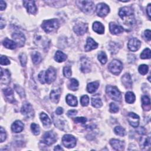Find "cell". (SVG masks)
<instances>
[{
  "instance_id": "cell-3",
  "label": "cell",
  "mask_w": 151,
  "mask_h": 151,
  "mask_svg": "<svg viewBox=\"0 0 151 151\" xmlns=\"http://www.w3.org/2000/svg\"><path fill=\"white\" fill-rule=\"evenodd\" d=\"M76 3L79 8L84 13L90 14L94 12L95 9L94 4L91 1H77Z\"/></svg>"
},
{
  "instance_id": "cell-26",
  "label": "cell",
  "mask_w": 151,
  "mask_h": 151,
  "mask_svg": "<svg viewBox=\"0 0 151 151\" xmlns=\"http://www.w3.org/2000/svg\"><path fill=\"white\" fill-rule=\"evenodd\" d=\"M93 29L96 32L101 34L104 32V25L100 22L96 21L93 24Z\"/></svg>"
},
{
  "instance_id": "cell-36",
  "label": "cell",
  "mask_w": 151,
  "mask_h": 151,
  "mask_svg": "<svg viewBox=\"0 0 151 151\" xmlns=\"http://www.w3.org/2000/svg\"><path fill=\"white\" fill-rule=\"evenodd\" d=\"M42 58L41 54L38 52H34L32 54V60L35 64H38L41 61Z\"/></svg>"
},
{
  "instance_id": "cell-47",
  "label": "cell",
  "mask_w": 151,
  "mask_h": 151,
  "mask_svg": "<svg viewBox=\"0 0 151 151\" xmlns=\"http://www.w3.org/2000/svg\"><path fill=\"white\" fill-rule=\"evenodd\" d=\"M6 138V134L5 130L1 127L0 131V141L1 142H3Z\"/></svg>"
},
{
  "instance_id": "cell-5",
  "label": "cell",
  "mask_w": 151,
  "mask_h": 151,
  "mask_svg": "<svg viewBox=\"0 0 151 151\" xmlns=\"http://www.w3.org/2000/svg\"><path fill=\"white\" fill-rule=\"evenodd\" d=\"M123 69V64L119 60H113L109 65V71L114 75H118Z\"/></svg>"
},
{
  "instance_id": "cell-10",
  "label": "cell",
  "mask_w": 151,
  "mask_h": 151,
  "mask_svg": "<svg viewBox=\"0 0 151 151\" xmlns=\"http://www.w3.org/2000/svg\"><path fill=\"white\" fill-rule=\"evenodd\" d=\"M88 29V25L87 24L83 22H78L77 23L73 28L74 31L78 35H83L84 34Z\"/></svg>"
},
{
  "instance_id": "cell-19",
  "label": "cell",
  "mask_w": 151,
  "mask_h": 151,
  "mask_svg": "<svg viewBox=\"0 0 151 151\" xmlns=\"http://www.w3.org/2000/svg\"><path fill=\"white\" fill-rule=\"evenodd\" d=\"M110 143L113 148L116 150H123L124 149V143L122 141L112 139L110 140Z\"/></svg>"
},
{
  "instance_id": "cell-30",
  "label": "cell",
  "mask_w": 151,
  "mask_h": 151,
  "mask_svg": "<svg viewBox=\"0 0 151 151\" xmlns=\"http://www.w3.org/2000/svg\"><path fill=\"white\" fill-rule=\"evenodd\" d=\"M40 119L44 126L49 127L51 125V120H50L49 117L47 116V114H46L45 113H41L40 114Z\"/></svg>"
},
{
  "instance_id": "cell-57",
  "label": "cell",
  "mask_w": 151,
  "mask_h": 151,
  "mask_svg": "<svg viewBox=\"0 0 151 151\" xmlns=\"http://www.w3.org/2000/svg\"><path fill=\"white\" fill-rule=\"evenodd\" d=\"M55 113H56V114H58V115L61 114L63 113V108H61V107H58V108L56 109V110H55Z\"/></svg>"
},
{
  "instance_id": "cell-56",
  "label": "cell",
  "mask_w": 151,
  "mask_h": 151,
  "mask_svg": "<svg viewBox=\"0 0 151 151\" xmlns=\"http://www.w3.org/2000/svg\"><path fill=\"white\" fill-rule=\"evenodd\" d=\"M6 2L2 0L0 1V8H1V10L3 11L4 9H5V8H6Z\"/></svg>"
},
{
  "instance_id": "cell-50",
  "label": "cell",
  "mask_w": 151,
  "mask_h": 151,
  "mask_svg": "<svg viewBox=\"0 0 151 151\" xmlns=\"http://www.w3.org/2000/svg\"><path fill=\"white\" fill-rule=\"evenodd\" d=\"M87 119L86 117H76L74 119V122L77 123H82V124H84L86 122H87Z\"/></svg>"
},
{
  "instance_id": "cell-37",
  "label": "cell",
  "mask_w": 151,
  "mask_h": 151,
  "mask_svg": "<svg viewBox=\"0 0 151 151\" xmlns=\"http://www.w3.org/2000/svg\"><path fill=\"white\" fill-rule=\"evenodd\" d=\"M98 60H99V61L103 64H104L106 63L107 61V58L106 56V54L103 51H100L99 54H98Z\"/></svg>"
},
{
  "instance_id": "cell-20",
  "label": "cell",
  "mask_w": 151,
  "mask_h": 151,
  "mask_svg": "<svg viewBox=\"0 0 151 151\" xmlns=\"http://www.w3.org/2000/svg\"><path fill=\"white\" fill-rule=\"evenodd\" d=\"M109 29L110 31L113 34H119L123 31V28L120 25L113 22L109 24Z\"/></svg>"
},
{
  "instance_id": "cell-17",
  "label": "cell",
  "mask_w": 151,
  "mask_h": 151,
  "mask_svg": "<svg viewBox=\"0 0 151 151\" xmlns=\"http://www.w3.org/2000/svg\"><path fill=\"white\" fill-rule=\"evenodd\" d=\"M81 70L84 73H88L91 70V63L89 60L86 57L81 58Z\"/></svg>"
},
{
  "instance_id": "cell-32",
  "label": "cell",
  "mask_w": 151,
  "mask_h": 151,
  "mask_svg": "<svg viewBox=\"0 0 151 151\" xmlns=\"http://www.w3.org/2000/svg\"><path fill=\"white\" fill-rule=\"evenodd\" d=\"M54 59L58 63L63 62L67 59V55L63 52L60 51H57L55 54Z\"/></svg>"
},
{
  "instance_id": "cell-7",
  "label": "cell",
  "mask_w": 151,
  "mask_h": 151,
  "mask_svg": "<svg viewBox=\"0 0 151 151\" xmlns=\"http://www.w3.org/2000/svg\"><path fill=\"white\" fill-rule=\"evenodd\" d=\"M55 134L52 132H47L43 135L42 142L47 145H51L56 141Z\"/></svg>"
},
{
  "instance_id": "cell-11",
  "label": "cell",
  "mask_w": 151,
  "mask_h": 151,
  "mask_svg": "<svg viewBox=\"0 0 151 151\" xmlns=\"http://www.w3.org/2000/svg\"><path fill=\"white\" fill-rule=\"evenodd\" d=\"M21 113L27 117H31L34 116V110L32 106L29 103L25 102L21 107Z\"/></svg>"
},
{
  "instance_id": "cell-33",
  "label": "cell",
  "mask_w": 151,
  "mask_h": 151,
  "mask_svg": "<svg viewBox=\"0 0 151 151\" xmlns=\"http://www.w3.org/2000/svg\"><path fill=\"white\" fill-rule=\"evenodd\" d=\"M68 86L70 90H71L73 91L77 90L78 87V82L76 79L71 78L69 81Z\"/></svg>"
},
{
  "instance_id": "cell-13",
  "label": "cell",
  "mask_w": 151,
  "mask_h": 151,
  "mask_svg": "<svg viewBox=\"0 0 151 151\" xmlns=\"http://www.w3.org/2000/svg\"><path fill=\"white\" fill-rule=\"evenodd\" d=\"M12 37L14 41L17 43V45H19V47L24 45L25 41V38L24 34H22L21 32H15L13 33Z\"/></svg>"
},
{
  "instance_id": "cell-31",
  "label": "cell",
  "mask_w": 151,
  "mask_h": 151,
  "mask_svg": "<svg viewBox=\"0 0 151 151\" xmlns=\"http://www.w3.org/2000/svg\"><path fill=\"white\" fill-rule=\"evenodd\" d=\"M99 86V83L98 81H94V82L90 83L88 84L87 86V91L90 93H93L97 90Z\"/></svg>"
},
{
  "instance_id": "cell-15",
  "label": "cell",
  "mask_w": 151,
  "mask_h": 151,
  "mask_svg": "<svg viewBox=\"0 0 151 151\" xmlns=\"http://www.w3.org/2000/svg\"><path fill=\"white\" fill-rule=\"evenodd\" d=\"M23 4L28 13L31 14H34L36 13L37 7L34 1H24Z\"/></svg>"
},
{
  "instance_id": "cell-1",
  "label": "cell",
  "mask_w": 151,
  "mask_h": 151,
  "mask_svg": "<svg viewBox=\"0 0 151 151\" xmlns=\"http://www.w3.org/2000/svg\"><path fill=\"white\" fill-rule=\"evenodd\" d=\"M119 15L127 24L133 25L134 22L133 11L129 6L121 8L119 12Z\"/></svg>"
},
{
  "instance_id": "cell-53",
  "label": "cell",
  "mask_w": 151,
  "mask_h": 151,
  "mask_svg": "<svg viewBox=\"0 0 151 151\" xmlns=\"http://www.w3.org/2000/svg\"><path fill=\"white\" fill-rule=\"evenodd\" d=\"M136 132L140 134H146V129L143 127H137V129H136Z\"/></svg>"
},
{
  "instance_id": "cell-51",
  "label": "cell",
  "mask_w": 151,
  "mask_h": 151,
  "mask_svg": "<svg viewBox=\"0 0 151 151\" xmlns=\"http://www.w3.org/2000/svg\"><path fill=\"white\" fill-rule=\"evenodd\" d=\"M142 147H150V137L149 136L147 137H146L144 142H143V144H142Z\"/></svg>"
},
{
  "instance_id": "cell-24",
  "label": "cell",
  "mask_w": 151,
  "mask_h": 151,
  "mask_svg": "<svg viewBox=\"0 0 151 151\" xmlns=\"http://www.w3.org/2000/svg\"><path fill=\"white\" fill-rule=\"evenodd\" d=\"M4 96L6 100L10 103H14L15 101L14 97L13 94V91L11 88H6L3 90Z\"/></svg>"
},
{
  "instance_id": "cell-46",
  "label": "cell",
  "mask_w": 151,
  "mask_h": 151,
  "mask_svg": "<svg viewBox=\"0 0 151 151\" xmlns=\"http://www.w3.org/2000/svg\"><path fill=\"white\" fill-rule=\"evenodd\" d=\"M19 60H20L22 66H23V67L25 66L26 63H27V58L26 55L24 53H22L19 55Z\"/></svg>"
},
{
  "instance_id": "cell-14",
  "label": "cell",
  "mask_w": 151,
  "mask_h": 151,
  "mask_svg": "<svg viewBox=\"0 0 151 151\" xmlns=\"http://www.w3.org/2000/svg\"><path fill=\"white\" fill-rule=\"evenodd\" d=\"M141 45L140 41L136 38H131L128 42L127 47L132 51H136L138 50Z\"/></svg>"
},
{
  "instance_id": "cell-60",
  "label": "cell",
  "mask_w": 151,
  "mask_h": 151,
  "mask_svg": "<svg viewBox=\"0 0 151 151\" xmlns=\"http://www.w3.org/2000/svg\"><path fill=\"white\" fill-rule=\"evenodd\" d=\"M54 150H63V149L61 148V147H60V146L57 145V146H56L54 147Z\"/></svg>"
},
{
  "instance_id": "cell-52",
  "label": "cell",
  "mask_w": 151,
  "mask_h": 151,
  "mask_svg": "<svg viewBox=\"0 0 151 151\" xmlns=\"http://www.w3.org/2000/svg\"><path fill=\"white\" fill-rule=\"evenodd\" d=\"M44 73H45V71H42L38 74V79L41 84H44L45 83V78H44Z\"/></svg>"
},
{
  "instance_id": "cell-21",
  "label": "cell",
  "mask_w": 151,
  "mask_h": 151,
  "mask_svg": "<svg viewBox=\"0 0 151 151\" xmlns=\"http://www.w3.org/2000/svg\"><path fill=\"white\" fill-rule=\"evenodd\" d=\"M98 47V44L91 38L89 37L87 40V43L85 45V51H90L92 50L96 49Z\"/></svg>"
},
{
  "instance_id": "cell-23",
  "label": "cell",
  "mask_w": 151,
  "mask_h": 151,
  "mask_svg": "<svg viewBox=\"0 0 151 151\" xmlns=\"http://www.w3.org/2000/svg\"><path fill=\"white\" fill-rule=\"evenodd\" d=\"M24 124L20 120H16L12 123L11 129L13 132L19 133L24 129Z\"/></svg>"
},
{
  "instance_id": "cell-8",
  "label": "cell",
  "mask_w": 151,
  "mask_h": 151,
  "mask_svg": "<svg viewBox=\"0 0 151 151\" xmlns=\"http://www.w3.org/2000/svg\"><path fill=\"white\" fill-rule=\"evenodd\" d=\"M56 78V71L55 70L52 68H49L44 73V78L45 83L50 84L53 82Z\"/></svg>"
},
{
  "instance_id": "cell-25",
  "label": "cell",
  "mask_w": 151,
  "mask_h": 151,
  "mask_svg": "<svg viewBox=\"0 0 151 151\" xmlns=\"http://www.w3.org/2000/svg\"><path fill=\"white\" fill-rule=\"evenodd\" d=\"M61 94V90L60 88H58L56 90H53L51 91L50 93V99L51 100L55 103H57L59 101V99Z\"/></svg>"
},
{
  "instance_id": "cell-40",
  "label": "cell",
  "mask_w": 151,
  "mask_h": 151,
  "mask_svg": "<svg viewBox=\"0 0 151 151\" xmlns=\"http://www.w3.org/2000/svg\"><path fill=\"white\" fill-rule=\"evenodd\" d=\"M109 50H110L111 54H114L116 53L117 52L118 50H119V47H118V44H116L115 42H111V43L109 45Z\"/></svg>"
},
{
  "instance_id": "cell-49",
  "label": "cell",
  "mask_w": 151,
  "mask_h": 151,
  "mask_svg": "<svg viewBox=\"0 0 151 151\" xmlns=\"http://www.w3.org/2000/svg\"><path fill=\"white\" fill-rule=\"evenodd\" d=\"M110 110L112 113H117L119 111V107L114 103H111L110 104Z\"/></svg>"
},
{
  "instance_id": "cell-29",
  "label": "cell",
  "mask_w": 151,
  "mask_h": 151,
  "mask_svg": "<svg viewBox=\"0 0 151 151\" xmlns=\"http://www.w3.org/2000/svg\"><path fill=\"white\" fill-rule=\"evenodd\" d=\"M142 107L145 110L149 111L150 109V99L147 96H143L142 97Z\"/></svg>"
},
{
  "instance_id": "cell-6",
  "label": "cell",
  "mask_w": 151,
  "mask_h": 151,
  "mask_svg": "<svg viewBox=\"0 0 151 151\" xmlns=\"http://www.w3.org/2000/svg\"><path fill=\"white\" fill-rule=\"evenodd\" d=\"M62 142L65 147L73 148L76 145V139L73 135L65 134L62 138Z\"/></svg>"
},
{
  "instance_id": "cell-48",
  "label": "cell",
  "mask_w": 151,
  "mask_h": 151,
  "mask_svg": "<svg viewBox=\"0 0 151 151\" xmlns=\"http://www.w3.org/2000/svg\"><path fill=\"white\" fill-rule=\"evenodd\" d=\"M0 63L1 65H8V64H10V61L6 56L1 55Z\"/></svg>"
},
{
  "instance_id": "cell-54",
  "label": "cell",
  "mask_w": 151,
  "mask_h": 151,
  "mask_svg": "<svg viewBox=\"0 0 151 151\" xmlns=\"http://www.w3.org/2000/svg\"><path fill=\"white\" fill-rule=\"evenodd\" d=\"M144 34H145V36L146 37V38L148 40V41H150V34H151V31L150 29H146L145 31V32H144Z\"/></svg>"
},
{
  "instance_id": "cell-2",
  "label": "cell",
  "mask_w": 151,
  "mask_h": 151,
  "mask_svg": "<svg viewBox=\"0 0 151 151\" xmlns=\"http://www.w3.org/2000/svg\"><path fill=\"white\" fill-rule=\"evenodd\" d=\"M59 27V21L57 19L45 20L41 24V27L47 33H51L55 31Z\"/></svg>"
},
{
  "instance_id": "cell-28",
  "label": "cell",
  "mask_w": 151,
  "mask_h": 151,
  "mask_svg": "<svg viewBox=\"0 0 151 151\" xmlns=\"http://www.w3.org/2000/svg\"><path fill=\"white\" fill-rule=\"evenodd\" d=\"M66 101L67 103L70 106L75 107L77 105V98L74 96L70 94H67V96H66Z\"/></svg>"
},
{
  "instance_id": "cell-41",
  "label": "cell",
  "mask_w": 151,
  "mask_h": 151,
  "mask_svg": "<svg viewBox=\"0 0 151 151\" xmlns=\"http://www.w3.org/2000/svg\"><path fill=\"white\" fill-rule=\"evenodd\" d=\"M148 70H149V67L146 64L140 65L139 67V68H138L139 72L142 75H145L146 74H147V73L148 71Z\"/></svg>"
},
{
  "instance_id": "cell-38",
  "label": "cell",
  "mask_w": 151,
  "mask_h": 151,
  "mask_svg": "<svg viewBox=\"0 0 151 151\" xmlns=\"http://www.w3.org/2000/svg\"><path fill=\"white\" fill-rule=\"evenodd\" d=\"M150 57V50L148 48H145L140 54V58L142 59H149Z\"/></svg>"
},
{
  "instance_id": "cell-12",
  "label": "cell",
  "mask_w": 151,
  "mask_h": 151,
  "mask_svg": "<svg viewBox=\"0 0 151 151\" xmlns=\"http://www.w3.org/2000/svg\"><path fill=\"white\" fill-rule=\"evenodd\" d=\"M35 44L41 48H47L50 43V41L47 38H44L41 35H36L34 38Z\"/></svg>"
},
{
  "instance_id": "cell-22",
  "label": "cell",
  "mask_w": 151,
  "mask_h": 151,
  "mask_svg": "<svg viewBox=\"0 0 151 151\" xmlns=\"http://www.w3.org/2000/svg\"><path fill=\"white\" fill-rule=\"evenodd\" d=\"M122 82L124 86L127 88H130L132 86V80L129 74L126 73L122 77Z\"/></svg>"
},
{
  "instance_id": "cell-59",
  "label": "cell",
  "mask_w": 151,
  "mask_h": 151,
  "mask_svg": "<svg viewBox=\"0 0 151 151\" xmlns=\"http://www.w3.org/2000/svg\"><path fill=\"white\" fill-rule=\"evenodd\" d=\"M5 20H4L2 17H1V29H3V28L5 27Z\"/></svg>"
},
{
  "instance_id": "cell-43",
  "label": "cell",
  "mask_w": 151,
  "mask_h": 151,
  "mask_svg": "<svg viewBox=\"0 0 151 151\" xmlns=\"http://www.w3.org/2000/svg\"><path fill=\"white\" fill-rule=\"evenodd\" d=\"M14 88L15 90H16V91L19 94V96L21 97H25V92H24V89L19 86L17 85V84H15L14 86Z\"/></svg>"
},
{
  "instance_id": "cell-55",
  "label": "cell",
  "mask_w": 151,
  "mask_h": 151,
  "mask_svg": "<svg viewBox=\"0 0 151 151\" xmlns=\"http://www.w3.org/2000/svg\"><path fill=\"white\" fill-rule=\"evenodd\" d=\"M77 113V111L76 110H70L67 112V115L69 117H72V116H74Z\"/></svg>"
},
{
  "instance_id": "cell-18",
  "label": "cell",
  "mask_w": 151,
  "mask_h": 151,
  "mask_svg": "<svg viewBox=\"0 0 151 151\" xmlns=\"http://www.w3.org/2000/svg\"><path fill=\"white\" fill-rule=\"evenodd\" d=\"M11 76L10 73L8 70L1 68V83L4 84H8L10 83Z\"/></svg>"
},
{
  "instance_id": "cell-4",
  "label": "cell",
  "mask_w": 151,
  "mask_h": 151,
  "mask_svg": "<svg viewBox=\"0 0 151 151\" xmlns=\"http://www.w3.org/2000/svg\"><path fill=\"white\" fill-rule=\"evenodd\" d=\"M106 93L111 99L115 101H120L122 99L120 92L115 86H107L106 87Z\"/></svg>"
},
{
  "instance_id": "cell-34",
  "label": "cell",
  "mask_w": 151,
  "mask_h": 151,
  "mask_svg": "<svg viewBox=\"0 0 151 151\" xmlns=\"http://www.w3.org/2000/svg\"><path fill=\"white\" fill-rule=\"evenodd\" d=\"M126 101L128 103H133L135 101V95L131 91H128L125 94Z\"/></svg>"
},
{
  "instance_id": "cell-39",
  "label": "cell",
  "mask_w": 151,
  "mask_h": 151,
  "mask_svg": "<svg viewBox=\"0 0 151 151\" xmlns=\"http://www.w3.org/2000/svg\"><path fill=\"white\" fill-rule=\"evenodd\" d=\"M114 131L115 133L117 135H119V136H124L125 133H126L125 130L122 127H121V126H116L114 128Z\"/></svg>"
},
{
  "instance_id": "cell-42",
  "label": "cell",
  "mask_w": 151,
  "mask_h": 151,
  "mask_svg": "<svg viewBox=\"0 0 151 151\" xmlns=\"http://www.w3.org/2000/svg\"><path fill=\"white\" fill-rule=\"evenodd\" d=\"M31 129L32 133L35 135H38L40 133V127L38 124H37L34 123H33L31 124Z\"/></svg>"
},
{
  "instance_id": "cell-27",
  "label": "cell",
  "mask_w": 151,
  "mask_h": 151,
  "mask_svg": "<svg viewBox=\"0 0 151 151\" xmlns=\"http://www.w3.org/2000/svg\"><path fill=\"white\" fill-rule=\"evenodd\" d=\"M2 44L5 47H6V48H8V49H11V50L15 49L17 46V43L14 41L11 40L9 39H8V38H6L3 41Z\"/></svg>"
},
{
  "instance_id": "cell-45",
  "label": "cell",
  "mask_w": 151,
  "mask_h": 151,
  "mask_svg": "<svg viewBox=\"0 0 151 151\" xmlns=\"http://www.w3.org/2000/svg\"><path fill=\"white\" fill-rule=\"evenodd\" d=\"M63 74L64 76L67 78H69L71 76V70L70 67L66 66L63 68Z\"/></svg>"
},
{
  "instance_id": "cell-16",
  "label": "cell",
  "mask_w": 151,
  "mask_h": 151,
  "mask_svg": "<svg viewBox=\"0 0 151 151\" xmlns=\"http://www.w3.org/2000/svg\"><path fill=\"white\" fill-rule=\"evenodd\" d=\"M128 121L133 127H137L139 124V116L134 113L130 112L128 114Z\"/></svg>"
},
{
  "instance_id": "cell-9",
  "label": "cell",
  "mask_w": 151,
  "mask_h": 151,
  "mask_svg": "<svg viewBox=\"0 0 151 151\" xmlns=\"http://www.w3.org/2000/svg\"><path fill=\"white\" fill-rule=\"evenodd\" d=\"M96 12L98 16L103 17L106 16L110 12V8L107 5L104 3H100L97 5Z\"/></svg>"
},
{
  "instance_id": "cell-58",
  "label": "cell",
  "mask_w": 151,
  "mask_h": 151,
  "mask_svg": "<svg viewBox=\"0 0 151 151\" xmlns=\"http://www.w3.org/2000/svg\"><path fill=\"white\" fill-rule=\"evenodd\" d=\"M150 9H151V6H150V4H149L146 8V12L147 13V15L149 18H150Z\"/></svg>"
},
{
  "instance_id": "cell-35",
  "label": "cell",
  "mask_w": 151,
  "mask_h": 151,
  "mask_svg": "<svg viewBox=\"0 0 151 151\" xmlns=\"http://www.w3.org/2000/svg\"><path fill=\"white\" fill-rule=\"evenodd\" d=\"M91 104L92 106L96 108H99L101 107L102 106V101L97 96H96L94 97H92L91 99Z\"/></svg>"
},
{
  "instance_id": "cell-44",
  "label": "cell",
  "mask_w": 151,
  "mask_h": 151,
  "mask_svg": "<svg viewBox=\"0 0 151 151\" xmlns=\"http://www.w3.org/2000/svg\"><path fill=\"white\" fill-rule=\"evenodd\" d=\"M80 102L83 106H87L89 103V98H88V96H87V95L83 96L81 97Z\"/></svg>"
}]
</instances>
